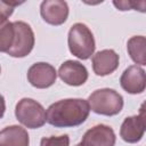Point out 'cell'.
<instances>
[{
    "instance_id": "1",
    "label": "cell",
    "mask_w": 146,
    "mask_h": 146,
    "mask_svg": "<svg viewBox=\"0 0 146 146\" xmlns=\"http://www.w3.org/2000/svg\"><path fill=\"white\" fill-rule=\"evenodd\" d=\"M90 107L81 98H67L51 104L46 112V120L56 128H71L82 124L89 116Z\"/></svg>"
},
{
    "instance_id": "2",
    "label": "cell",
    "mask_w": 146,
    "mask_h": 146,
    "mask_svg": "<svg viewBox=\"0 0 146 146\" xmlns=\"http://www.w3.org/2000/svg\"><path fill=\"white\" fill-rule=\"evenodd\" d=\"M67 43L71 54L80 59H88L94 54L96 47L92 32L83 23H75L71 26Z\"/></svg>"
},
{
    "instance_id": "3",
    "label": "cell",
    "mask_w": 146,
    "mask_h": 146,
    "mask_svg": "<svg viewBox=\"0 0 146 146\" xmlns=\"http://www.w3.org/2000/svg\"><path fill=\"white\" fill-rule=\"evenodd\" d=\"M87 102L92 112L106 116L116 115L123 108V97L110 88L95 90Z\"/></svg>"
},
{
    "instance_id": "4",
    "label": "cell",
    "mask_w": 146,
    "mask_h": 146,
    "mask_svg": "<svg viewBox=\"0 0 146 146\" xmlns=\"http://www.w3.org/2000/svg\"><path fill=\"white\" fill-rule=\"evenodd\" d=\"M17 120L30 129L41 128L46 123V110L32 98H22L15 107Z\"/></svg>"
},
{
    "instance_id": "5",
    "label": "cell",
    "mask_w": 146,
    "mask_h": 146,
    "mask_svg": "<svg viewBox=\"0 0 146 146\" xmlns=\"http://www.w3.org/2000/svg\"><path fill=\"white\" fill-rule=\"evenodd\" d=\"M14 25V41L7 54L11 57L22 58L27 56L34 47V33L31 26L22 21H16Z\"/></svg>"
},
{
    "instance_id": "6",
    "label": "cell",
    "mask_w": 146,
    "mask_h": 146,
    "mask_svg": "<svg viewBox=\"0 0 146 146\" xmlns=\"http://www.w3.org/2000/svg\"><path fill=\"white\" fill-rule=\"evenodd\" d=\"M56 78L57 72L55 67L43 62L33 64L27 71L29 82L38 89H46L51 87L56 82Z\"/></svg>"
},
{
    "instance_id": "7",
    "label": "cell",
    "mask_w": 146,
    "mask_h": 146,
    "mask_svg": "<svg viewBox=\"0 0 146 146\" xmlns=\"http://www.w3.org/2000/svg\"><path fill=\"white\" fill-rule=\"evenodd\" d=\"M40 14L43 21L50 25H62L68 17V6L63 0H46L40 5Z\"/></svg>"
},
{
    "instance_id": "8",
    "label": "cell",
    "mask_w": 146,
    "mask_h": 146,
    "mask_svg": "<svg viewBox=\"0 0 146 146\" xmlns=\"http://www.w3.org/2000/svg\"><path fill=\"white\" fill-rule=\"evenodd\" d=\"M58 76L68 86H82L88 80V71L78 60H66L58 68Z\"/></svg>"
},
{
    "instance_id": "9",
    "label": "cell",
    "mask_w": 146,
    "mask_h": 146,
    "mask_svg": "<svg viewBox=\"0 0 146 146\" xmlns=\"http://www.w3.org/2000/svg\"><path fill=\"white\" fill-rule=\"evenodd\" d=\"M120 84L128 94H141L146 88V75L144 68L138 65L129 66L120 78Z\"/></svg>"
},
{
    "instance_id": "10",
    "label": "cell",
    "mask_w": 146,
    "mask_h": 146,
    "mask_svg": "<svg viewBox=\"0 0 146 146\" xmlns=\"http://www.w3.org/2000/svg\"><path fill=\"white\" fill-rule=\"evenodd\" d=\"M115 140L116 137L111 127L106 124H97L86 131L81 144L83 146H114Z\"/></svg>"
},
{
    "instance_id": "11",
    "label": "cell",
    "mask_w": 146,
    "mask_h": 146,
    "mask_svg": "<svg viewBox=\"0 0 146 146\" xmlns=\"http://www.w3.org/2000/svg\"><path fill=\"white\" fill-rule=\"evenodd\" d=\"M145 133V115L143 108L139 115L125 117L121 124L120 136L121 138L130 144L139 141Z\"/></svg>"
},
{
    "instance_id": "12",
    "label": "cell",
    "mask_w": 146,
    "mask_h": 146,
    "mask_svg": "<svg viewBox=\"0 0 146 146\" xmlns=\"http://www.w3.org/2000/svg\"><path fill=\"white\" fill-rule=\"evenodd\" d=\"M119 66V55L112 49H104L92 56L94 72L99 76L113 73Z\"/></svg>"
},
{
    "instance_id": "13",
    "label": "cell",
    "mask_w": 146,
    "mask_h": 146,
    "mask_svg": "<svg viewBox=\"0 0 146 146\" xmlns=\"http://www.w3.org/2000/svg\"><path fill=\"white\" fill-rule=\"evenodd\" d=\"M30 137L21 125H9L0 131V146H29Z\"/></svg>"
},
{
    "instance_id": "14",
    "label": "cell",
    "mask_w": 146,
    "mask_h": 146,
    "mask_svg": "<svg viewBox=\"0 0 146 146\" xmlns=\"http://www.w3.org/2000/svg\"><path fill=\"white\" fill-rule=\"evenodd\" d=\"M145 46H146V39L143 35H135L128 40L127 50L131 59L136 64H139V65L146 64Z\"/></svg>"
},
{
    "instance_id": "15",
    "label": "cell",
    "mask_w": 146,
    "mask_h": 146,
    "mask_svg": "<svg viewBox=\"0 0 146 146\" xmlns=\"http://www.w3.org/2000/svg\"><path fill=\"white\" fill-rule=\"evenodd\" d=\"M14 41V25L9 21L0 23V51L7 52Z\"/></svg>"
},
{
    "instance_id": "16",
    "label": "cell",
    "mask_w": 146,
    "mask_h": 146,
    "mask_svg": "<svg viewBox=\"0 0 146 146\" xmlns=\"http://www.w3.org/2000/svg\"><path fill=\"white\" fill-rule=\"evenodd\" d=\"M40 146H70V137L67 135L43 137L40 141Z\"/></svg>"
},
{
    "instance_id": "17",
    "label": "cell",
    "mask_w": 146,
    "mask_h": 146,
    "mask_svg": "<svg viewBox=\"0 0 146 146\" xmlns=\"http://www.w3.org/2000/svg\"><path fill=\"white\" fill-rule=\"evenodd\" d=\"M22 2H11V1H3L0 0V23L8 21L9 16L14 13V8Z\"/></svg>"
},
{
    "instance_id": "18",
    "label": "cell",
    "mask_w": 146,
    "mask_h": 146,
    "mask_svg": "<svg viewBox=\"0 0 146 146\" xmlns=\"http://www.w3.org/2000/svg\"><path fill=\"white\" fill-rule=\"evenodd\" d=\"M113 5L119 9V10H129V9H138L140 6L141 8H145V2H135V1H113ZM139 10V9H138Z\"/></svg>"
},
{
    "instance_id": "19",
    "label": "cell",
    "mask_w": 146,
    "mask_h": 146,
    "mask_svg": "<svg viewBox=\"0 0 146 146\" xmlns=\"http://www.w3.org/2000/svg\"><path fill=\"white\" fill-rule=\"evenodd\" d=\"M5 111H6V103H5V98H3V96L0 94V119L3 116Z\"/></svg>"
},
{
    "instance_id": "20",
    "label": "cell",
    "mask_w": 146,
    "mask_h": 146,
    "mask_svg": "<svg viewBox=\"0 0 146 146\" xmlns=\"http://www.w3.org/2000/svg\"><path fill=\"white\" fill-rule=\"evenodd\" d=\"M75 146H83V145H82V144H81V143H79V144H76V145H75Z\"/></svg>"
},
{
    "instance_id": "21",
    "label": "cell",
    "mask_w": 146,
    "mask_h": 146,
    "mask_svg": "<svg viewBox=\"0 0 146 146\" xmlns=\"http://www.w3.org/2000/svg\"><path fill=\"white\" fill-rule=\"evenodd\" d=\"M0 73H1V67H0Z\"/></svg>"
}]
</instances>
